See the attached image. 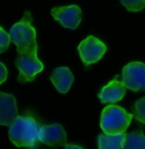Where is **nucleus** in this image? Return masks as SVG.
<instances>
[{"instance_id": "nucleus-8", "label": "nucleus", "mask_w": 145, "mask_h": 149, "mask_svg": "<svg viewBox=\"0 0 145 149\" xmlns=\"http://www.w3.org/2000/svg\"><path fill=\"white\" fill-rule=\"evenodd\" d=\"M39 140L42 143L50 147H64L67 144L66 132L60 124L43 125L39 132Z\"/></svg>"}, {"instance_id": "nucleus-4", "label": "nucleus", "mask_w": 145, "mask_h": 149, "mask_svg": "<svg viewBox=\"0 0 145 149\" xmlns=\"http://www.w3.org/2000/svg\"><path fill=\"white\" fill-rule=\"evenodd\" d=\"M33 19L29 11H26L22 19L15 23L9 31L11 42L15 44L16 50L20 53L26 50L36 41V30L32 23Z\"/></svg>"}, {"instance_id": "nucleus-12", "label": "nucleus", "mask_w": 145, "mask_h": 149, "mask_svg": "<svg viewBox=\"0 0 145 149\" xmlns=\"http://www.w3.org/2000/svg\"><path fill=\"white\" fill-rule=\"evenodd\" d=\"M126 133L117 135L100 134L98 137V145L100 149H120L122 148V143Z\"/></svg>"}, {"instance_id": "nucleus-5", "label": "nucleus", "mask_w": 145, "mask_h": 149, "mask_svg": "<svg viewBox=\"0 0 145 149\" xmlns=\"http://www.w3.org/2000/svg\"><path fill=\"white\" fill-rule=\"evenodd\" d=\"M107 51L106 45L97 37L89 36L82 41L78 46V52L85 66L99 62Z\"/></svg>"}, {"instance_id": "nucleus-9", "label": "nucleus", "mask_w": 145, "mask_h": 149, "mask_svg": "<svg viewBox=\"0 0 145 149\" xmlns=\"http://www.w3.org/2000/svg\"><path fill=\"white\" fill-rule=\"evenodd\" d=\"M18 116L15 97L11 94L0 93V125L10 127Z\"/></svg>"}, {"instance_id": "nucleus-3", "label": "nucleus", "mask_w": 145, "mask_h": 149, "mask_svg": "<svg viewBox=\"0 0 145 149\" xmlns=\"http://www.w3.org/2000/svg\"><path fill=\"white\" fill-rule=\"evenodd\" d=\"M133 114L127 113L118 105H108L101 113L100 127L106 134L117 135L125 133L129 127Z\"/></svg>"}, {"instance_id": "nucleus-14", "label": "nucleus", "mask_w": 145, "mask_h": 149, "mask_svg": "<svg viewBox=\"0 0 145 149\" xmlns=\"http://www.w3.org/2000/svg\"><path fill=\"white\" fill-rule=\"evenodd\" d=\"M133 118L140 123L145 124V97L138 99L132 108Z\"/></svg>"}, {"instance_id": "nucleus-1", "label": "nucleus", "mask_w": 145, "mask_h": 149, "mask_svg": "<svg viewBox=\"0 0 145 149\" xmlns=\"http://www.w3.org/2000/svg\"><path fill=\"white\" fill-rule=\"evenodd\" d=\"M42 126L32 114L18 116L9 130V140L18 148H36Z\"/></svg>"}, {"instance_id": "nucleus-13", "label": "nucleus", "mask_w": 145, "mask_h": 149, "mask_svg": "<svg viewBox=\"0 0 145 149\" xmlns=\"http://www.w3.org/2000/svg\"><path fill=\"white\" fill-rule=\"evenodd\" d=\"M123 149H145V136L142 130L126 134L122 143Z\"/></svg>"}, {"instance_id": "nucleus-17", "label": "nucleus", "mask_w": 145, "mask_h": 149, "mask_svg": "<svg viewBox=\"0 0 145 149\" xmlns=\"http://www.w3.org/2000/svg\"><path fill=\"white\" fill-rule=\"evenodd\" d=\"M1 74H0V84H3L8 76V70L3 63H1Z\"/></svg>"}, {"instance_id": "nucleus-18", "label": "nucleus", "mask_w": 145, "mask_h": 149, "mask_svg": "<svg viewBox=\"0 0 145 149\" xmlns=\"http://www.w3.org/2000/svg\"><path fill=\"white\" fill-rule=\"evenodd\" d=\"M65 148H82L81 147H78V146H74V145H65L64 146Z\"/></svg>"}, {"instance_id": "nucleus-7", "label": "nucleus", "mask_w": 145, "mask_h": 149, "mask_svg": "<svg viewBox=\"0 0 145 149\" xmlns=\"http://www.w3.org/2000/svg\"><path fill=\"white\" fill-rule=\"evenodd\" d=\"M51 15L64 27L72 30L78 27L82 19V10L77 5L53 8Z\"/></svg>"}, {"instance_id": "nucleus-2", "label": "nucleus", "mask_w": 145, "mask_h": 149, "mask_svg": "<svg viewBox=\"0 0 145 149\" xmlns=\"http://www.w3.org/2000/svg\"><path fill=\"white\" fill-rule=\"evenodd\" d=\"M37 47L35 42L26 50L18 53L15 65L19 70L17 81L20 83L33 81L36 74L44 69L43 64L37 58Z\"/></svg>"}, {"instance_id": "nucleus-11", "label": "nucleus", "mask_w": 145, "mask_h": 149, "mask_svg": "<svg viewBox=\"0 0 145 149\" xmlns=\"http://www.w3.org/2000/svg\"><path fill=\"white\" fill-rule=\"evenodd\" d=\"M50 80L57 91L64 94L70 90L74 81V76L69 68L58 67L53 71Z\"/></svg>"}, {"instance_id": "nucleus-10", "label": "nucleus", "mask_w": 145, "mask_h": 149, "mask_svg": "<svg viewBox=\"0 0 145 149\" xmlns=\"http://www.w3.org/2000/svg\"><path fill=\"white\" fill-rule=\"evenodd\" d=\"M127 93V87L122 81H118L116 75L111 81L104 86L98 97L103 103H115L120 101Z\"/></svg>"}, {"instance_id": "nucleus-15", "label": "nucleus", "mask_w": 145, "mask_h": 149, "mask_svg": "<svg viewBox=\"0 0 145 149\" xmlns=\"http://www.w3.org/2000/svg\"><path fill=\"white\" fill-rule=\"evenodd\" d=\"M129 12H139L145 8V0H120Z\"/></svg>"}, {"instance_id": "nucleus-16", "label": "nucleus", "mask_w": 145, "mask_h": 149, "mask_svg": "<svg viewBox=\"0 0 145 149\" xmlns=\"http://www.w3.org/2000/svg\"><path fill=\"white\" fill-rule=\"evenodd\" d=\"M11 42V38L9 36V33L8 34L4 28L0 27V52L4 53L9 46V43Z\"/></svg>"}, {"instance_id": "nucleus-6", "label": "nucleus", "mask_w": 145, "mask_h": 149, "mask_svg": "<svg viewBox=\"0 0 145 149\" xmlns=\"http://www.w3.org/2000/svg\"><path fill=\"white\" fill-rule=\"evenodd\" d=\"M122 82L131 91H145V64L136 61L126 65L122 70Z\"/></svg>"}]
</instances>
